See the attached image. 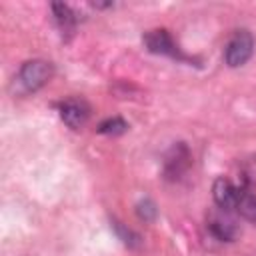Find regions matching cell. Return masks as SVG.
Here are the masks:
<instances>
[{
	"label": "cell",
	"mask_w": 256,
	"mask_h": 256,
	"mask_svg": "<svg viewBox=\"0 0 256 256\" xmlns=\"http://www.w3.org/2000/svg\"><path fill=\"white\" fill-rule=\"evenodd\" d=\"M54 76V66L48 60H28L20 66L18 76L14 78V84L18 86L20 94H32L38 92L42 86H46Z\"/></svg>",
	"instance_id": "obj_1"
},
{
	"label": "cell",
	"mask_w": 256,
	"mask_h": 256,
	"mask_svg": "<svg viewBox=\"0 0 256 256\" xmlns=\"http://www.w3.org/2000/svg\"><path fill=\"white\" fill-rule=\"evenodd\" d=\"M252 54H254V36L246 28L236 30L224 46V62L230 68L244 66L252 58Z\"/></svg>",
	"instance_id": "obj_2"
},
{
	"label": "cell",
	"mask_w": 256,
	"mask_h": 256,
	"mask_svg": "<svg viewBox=\"0 0 256 256\" xmlns=\"http://www.w3.org/2000/svg\"><path fill=\"white\" fill-rule=\"evenodd\" d=\"M144 46L148 48V52L152 54H160V56H170L174 60H188V56L182 54V50L178 48V44L174 42L172 34L166 28H154L148 30L142 36Z\"/></svg>",
	"instance_id": "obj_3"
},
{
	"label": "cell",
	"mask_w": 256,
	"mask_h": 256,
	"mask_svg": "<svg viewBox=\"0 0 256 256\" xmlns=\"http://www.w3.org/2000/svg\"><path fill=\"white\" fill-rule=\"evenodd\" d=\"M58 114L68 128L80 130L90 118V104L80 96H70L58 102Z\"/></svg>",
	"instance_id": "obj_4"
},
{
	"label": "cell",
	"mask_w": 256,
	"mask_h": 256,
	"mask_svg": "<svg viewBox=\"0 0 256 256\" xmlns=\"http://www.w3.org/2000/svg\"><path fill=\"white\" fill-rule=\"evenodd\" d=\"M192 164V154L184 142L174 144L164 156V176L168 180H178Z\"/></svg>",
	"instance_id": "obj_5"
},
{
	"label": "cell",
	"mask_w": 256,
	"mask_h": 256,
	"mask_svg": "<svg viewBox=\"0 0 256 256\" xmlns=\"http://www.w3.org/2000/svg\"><path fill=\"white\" fill-rule=\"evenodd\" d=\"M240 190L242 188H236L228 178L220 176L214 180L212 184V198L216 202V206L224 212H234L236 208V202H238V196H240Z\"/></svg>",
	"instance_id": "obj_6"
},
{
	"label": "cell",
	"mask_w": 256,
	"mask_h": 256,
	"mask_svg": "<svg viewBox=\"0 0 256 256\" xmlns=\"http://www.w3.org/2000/svg\"><path fill=\"white\" fill-rule=\"evenodd\" d=\"M208 230L220 242H234L238 238V234H240V228H238L236 220L230 218L228 212H224V214H210Z\"/></svg>",
	"instance_id": "obj_7"
},
{
	"label": "cell",
	"mask_w": 256,
	"mask_h": 256,
	"mask_svg": "<svg viewBox=\"0 0 256 256\" xmlns=\"http://www.w3.org/2000/svg\"><path fill=\"white\" fill-rule=\"evenodd\" d=\"M50 8H52V16H54V22H56L60 34L64 38L72 36L74 30H76V22H78L74 10L68 4H64V2H54Z\"/></svg>",
	"instance_id": "obj_8"
},
{
	"label": "cell",
	"mask_w": 256,
	"mask_h": 256,
	"mask_svg": "<svg viewBox=\"0 0 256 256\" xmlns=\"http://www.w3.org/2000/svg\"><path fill=\"white\" fill-rule=\"evenodd\" d=\"M234 212H238L248 222L256 224V196L250 194V192H246V190H240V196H238V202H236Z\"/></svg>",
	"instance_id": "obj_9"
},
{
	"label": "cell",
	"mask_w": 256,
	"mask_h": 256,
	"mask_svg": "<svg viewBox=\"0 0 256 256\" xmlns=\"http://www.w3.org/2000/svg\"><path fill=\"white\" fill-rule=\"evenodd\" d=\"M126 130H128V122H126L124 118H120V116L106 118V120H102V122L98 124V128H96V132L106 134V136H120V134H124Z\"/></svg>",
	"instance_id": "obj_10"
},
{
	"label": "cell",
	"mask_w": 256,
	"mask_h": 256,
	"mask_svg": "<svg viewBox=\"0 0 256 256\" xmlns=\"http://www.w3.org/2000/svg\"><path fill=\"white\" fill-rule=\"evenodd\" d=\"M112 228H114L116 236L122 240L124 246H128V248H138V246L142 244V238H140L134 230H130V228H126L122 222H118L116 218H112Z\"/></svg>",
	"instance_id": "obj_11"
},
{
	"label": "cell",
	"mask_w": 256,
	"mask_h": 256,
	"mask_svg": "<svg viewBox=\"0 0 256 256\" xmlns=\"http://www.w3.org/2000/svg\"><path fill=\"white\" fill-rule=\"evenodd\" d=\"M136 214H138V218L144 220V222H154L156 216H158V208H156L154 200L142 198V200L136 204Z\"/></svg>",
	"instance_id": "obj_12"
}]
</instances>
